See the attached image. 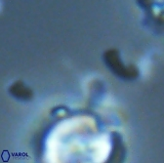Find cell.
<instances>
[{"mask_svg": "<svg viewBox=\"0 0 164 163\" xmlns=\"http://www.w3.org/2000/svg\"><path fill=\"white\" fill-rule=\"evenodd\" d=\"M16 91H15V95H17V96H19V95H22L23 98H26V96H29V92L26 90V89H24V87H22L21 89L18 88V86H16Z\"/></svg>", "mask_w": 164, "mask_h": 163, "instance_id": "1", "label": "cell"}]
</instances>
